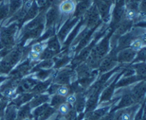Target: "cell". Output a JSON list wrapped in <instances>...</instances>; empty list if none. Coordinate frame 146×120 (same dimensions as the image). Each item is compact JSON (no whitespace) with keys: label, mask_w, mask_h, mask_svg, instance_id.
<instances>
[{"label":"cell","mask_w":146,"mask_h":120,"mask_svg":"<svg viewBox=\"0 0 146 120\" xmlns=\"http://www.w3.org/2000/svg\"><path fill=\"white\" fill-rule=\"evenodd\" d=\"M20 5V1L19 0H14V1L11 4V8L13 9V10H16V9L17 7H19V6Z\"/></svg>","instance_id":"cell-8"},{"label":"cell","mask_w":146,"mask_h":120,"mask_svg":"<svg viewBox=\"0 0 146 120\" xmlns=\"http://www.w3.org/2000/svg\"><path fill=\"white\" fill-rule=\"evenodd\" d=\"M142 45H143V43L141 40H137V41H134L132 44L133 48L135 50L141 49V48H142Z\"/></svg>","instance_id":"cell-4"},{"label":"cell","mask_w":146,"mask_h":120,"mask_svg":"<svg viewBox=\"0 0 146 120\" xmlns=\"http://www.w3.org/2000/svg\"><path fill=\"white\" fill-rule=\"evenodd\" d=\"M74 9H75V5L72 1H64L60 6V10L65 14L71 13Z\"/></svg>","instance_id":"cell-1"},{"label":"cell","mask_w":146,"mask_h":120,"mask_svg":"<svg viewBox=\"0 0 146 120\" xmlns=\"http://www.w3.org/2000/svg\"><path fill=\"white\" fill-rule=\"evenodd\" d=\"M76 97L73 95H68L66 98V102L70 104L74 103V102H76Z\"/></svg>","instance_id":"cell-7"},{"label":"cell","mask_w":146,"mask_h":120,"mask_svg":"<svg viewBox=\"0 0 146 120\" xmlns=\"http://www.w3.org/2000/svg\"><path fill=\"white\" fill-rule=\"evenodd\" d=\"M13 94H14V91H13L12 90H10V89L7 90L4 92V95H5L7 97L12 96Z\"/></svg>","instance_id":"cell-10"},{"label":"cell","mask_w":146,"mask_h":120,"mask_svg":"<svg viewBox=\"0 0 146 120\" xmlns=\"http://www.w3.org/2000/svg\"><path fill=\"white\" fill-rule=\"evenodd\" d=\"M32 51H34V52H36L38 53H39L40 52H41L43 50V45L41 44H35V45H33L32 47Z\"/></svg>","instance_id":"cell-5"},{"label":"cell","mask_w":146,"mask_h":120,"mask_svg":"<svg viewBox=\"0 0 146 120\" xmlns=\"http://www.w3.org/2000/svg\"><path fill=\"white\" fill-rule=\"evenodd\" d=\"M135 14H136V13H135V10L129 9L126 12V16L127 18H129V19H132V18H133L135 16Z\"/></svg>","instance_id":"cell-6"},{"label":"cell","mask_w":146,"mask_h":120,"mask_svg":"<svg viewBox=\"0 0 146 120\" xmlns=\"http://www.w3.org/2000/svg\"><path fill=\"white\" fill-rule=\"evenodd\" d=\"M68 89H67L66 88H65V87H61V88H58V90H57V93L63 97L66 96V95L68 94Z\"/></svg>","instance_id":"cell-3"},{"label":"cell","mask_w":146,"mask_h":120,"mask_svg":"<svg viewBox=\"0 0 146 120\" xmlns=\"http://www.w3.org/2000/svg\"><path fill=\"white\" fill-rule=\"evenodd\" d=\"M121 119H122V120H130L131 119V117H130L129 114L124 113L121 117Z\"/></svg>","instance_id":"cell-11"},{"label":"cell","mask_w":146,"mask_h":120,"mask_svg":"<svg viewBox=\"0 0 146 120\" xmlns=\"http://www.w3.org/2000/svg\"><path fill=\"white\" fill-rule=\"evenodd\" d=\"M58 110H59L60 113L62 114V115H66L69 111V108H68L67 104H62V105H60Z\"/></svg>","instance_id":"cell-2"},{"label":"cell","mask_w":146,"mask_h":120,"mask_svg":"<svg viewBox=\"0 0 146 120\" xmlns=\"http://www.w3.org/2000/svg\"><path fill=\"white\" fill-rule=\"evenodd\" d=\"M23 120H31V119H28V118H26V119H23Z\"/></svg>","instance_id":"cell-12"},{"label":"cell","mask_w":146,"mask_h":120,"mask_svg":"<svg viewBox=\"0 0 146 120\" xmlns=\"http://www.w3.org/2000/svg\"><path fill=\"white\" fill-rule=\"evenodd\" d=\"M29 55L31 59H37L38 58V56H39V53H38L36 52H34V51H31Z\"/></svg>","instance_id":"cell-9"}]
</instances>
